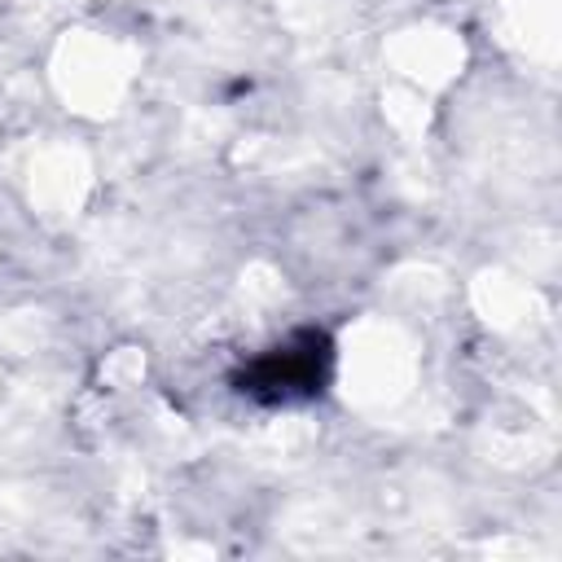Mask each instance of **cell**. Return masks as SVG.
I'll list each match as a JSON object with an SVG mask.
<instances>
[{"label": "cell", "mask_w": 562, "mask_h": 562, "mask_svg": "<svg viewBox=\"0 0 562 562\" xmlns=\"http://www.w3.org/2000/svg\"><path fill=\"white\" fill-rule=\"evenodd\" d=\"M329 360H334L329 338L321 329H303V334L259 351L237 373V391L259 404H303V400L321 395V386L329 378Z\"/></svg>", "instance_id": "1"}]
</instances>
